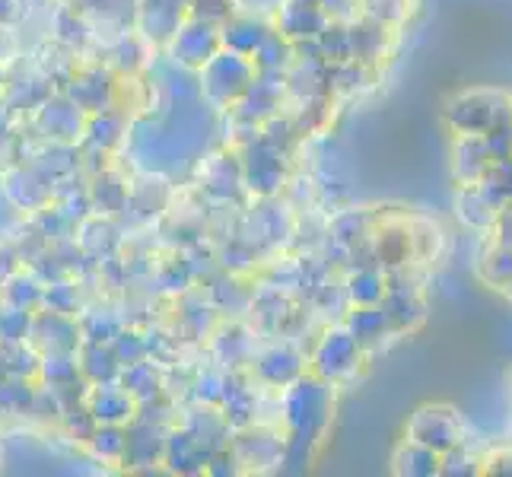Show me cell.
Returning a JSON list of instances; mask_svg holds the SVG:
<instances>
[{
  "mask_svg": "<svg viewBox=\"0 0 512 477\" xmlns=\"http://www.w3.org/2000/svg\"><path fill=\"white\" fill-rule=\"evenodd\" d=\"M201 93L214 105H229L239 102V96L249 90L252 80L258 77V70L252 58L236 55V51L220 48L214 58H210L201 70Z\"/></svg>",
  "mask_w": 512,
  "mask_h": 477,
  "instance_id": "cell-1",
  "label": "cell"
},
{
  "mask_svg": "<svg viewBox=\"0 0 512 477\" xmlns=\"http://www.w3.org/2000/svg\"><path fill=\"white\" fill-rule=\"evenodd\" d=\"M449 125L458 134H490L512 125V102L497 90H474L449 105Z\"/></svg>",
  "mask_w": 512,
  "mask_h": 477,
  "instance_id": "cell-2",
  "label": "cell"
},
{
  "mask_svg": "<svg viewBox=\"0 0 512 477\" xmlns=\"http://www.w3.org/2000/svg\"><path fill=\"white\" fill-rule=\"evenodd\" d=\"M220 45V29L214 23L204 20H188L175 29V35L169 39V55L175 64H182L188 70H201L210 58L217 55Z\"/></svg>",
  "mask_w": 512,
  "mask_h": 477,
  "instance_id": "cell-3",
  "label": "cell"
},
{
  "mask_svg": "<svg viewBox=\"0 0 512 477\" xmlns=\"http://www.w3.org/2000/svg\"><path fill=\"white\" fill-rule=\"evenodd\" d=\"M408 439L443 455L452 446H462V420L452 408H420L408 423Z\"/></svg>",
  "mask_w": 512,
  "mask_h": 477,
  "instance_id": "cell-4",
  "label": "cell"
},
{
  "mask_svg": "<svg viewBox=\"0 0 512 477\" xmlns=\"http://www.w3.org/2000/svg\"><path fill=\"white\" fill-rule=\"evenodd\" d=\"M357 363H360V344L347 328L328 331L319 344V350H315V373L328 382L344 379L347 373L357 369Z\"/></svg>",
  "mask_w": 512,
  "mask_h": 477,
  "instance_id": "cell-5",
  "label": "cell"
},
{
  "mask_svg": "<svg viewBox=\"0 0 512 477\" xmlns=\"http://www.w3.org/2000/svg\"><path fill=\"white\" fill-rule=\"evenodd\" d=\"M86 115L74 99H48L39 115H35V125L48 140H58V144H70L86 131Z\"/></svg>",
  "mask_w": 512,
  "mask_h": 477,
  "instance_id": "cell-6",
  "label": "cell"
},
{
  "mask_svg": "<svg viewBox=\"0 0 512 477\" xmlns=\"http://www.w3.org/2000/svg\"><path fill=\"white\" fill-rule=\"evenodd\" d=\"M328 26V13L322 10L319 0H287L280 7V20H277V32L287 35L290 42L299 39H319Z\"/></svg>",
  "mask_w": 512,
  "mask_h": 477,
  "instance_id": "cell-7",
  "label": "cell"
},
{
  "mask_svg": "<svg viewBox=\"0 0 512 477\" xmlns=\"http://www.w3.org/2000/svg\"><path fill=\"white\" fill-rule=\"evenodd\" d=\"M86 411L93 414L96 423H115V427H121V423L134 420L137 401H134V395L128 392L125 385H118V382H96L90 398H86Z\"/></svg>",
  "mask_w": 512,
  "mask_h": 477,
  "instance_id": "cell-8",
  "label": "cell"
},
{
  "mask_svg": "<svg viewBox=\"0 0 512 477\" xmlns=\"http://www.w3.org/2000/svg\"><path fill=\"white\" fill-rule=\"evenodd\" d=\"M67 99H74L86 115H96L112 109L115 102V83H109V77L102 70H86V74L74 77L67 90Z\"/></svg>",
  "mask_w": 512,
  "mask_h": 477,
  "instance_id": "cell-9",
  "label": "cell"
},
{
  "mask_svg": "<svg viewBox=\"0 0 512 477\" xmlns=\"http://www.w3.org/2000/svg\"><path fill=\"white\" fill-rule=\"evenodd\" d=\"M490 163H493V156L487 150L484 134H458V144H455V179L458 182L462 185L481 182Z\"/></svg>",
  "mask_w": 512,
  "mask_h": 477,
  "instance_id": "cell-10",
  "label": "cell"
},
{
  "mask_svg": "<svg viewBox=\"0 0 512 477\" xmlns=\"http://www.w3.org/2000/svg\"><path fill=\"white\" fill-rule=\"evenodd\" d=\"M245 182L258 185V191L271 194L280 182H284V172H280V153L271 144H258L249 150V163H245Z\"/></svg>",
  "mask_w": 512,
  "mask_h": 477,
  "instance_id": "cell-11",
  "label": "cell"
},
{
  "mask_svg": "<svg viewBox=\"0 0 512 477\" xmlns=\"http://www.w3.org/2000/svg\"><path fill=\"white\" fill-rule=\"evenodd\" d=\"M271 29H264L261 23L249 20V16H229V20L223 23L220 29V45L236 51V55H245L252 58L255 48L264 42V35H268Z\"/></svg>",
  "mask_w": 512,
  "mask_h": 477,
  "instance_id": "cell-12",
  "label": "cell"
},
{
  "mask_svg": "<svg viewBox=\"0 0 512 477\" xmlns=\"http://www.w3.org/2000/svg\"><path fill=\"white\" fill-rule=\"evenodd\" d=\"M500 207L487 198V191L474 182V185H462V194H458V220L471 229H490L493 220H497Z\"/></svg>",
  "mask_w": 512,
  "mask_h": 477,
  "instance_id": "cell-13",
  "label": "cell"
},
{
  "mask_svg": "<svg viewBox=\"0 0 512 477\" xmlns=\"http://www.w3.org/2000/svg\"><path fill=\"white\" fill-rule=\"evenodd\" d=\"M408 239H411V258L420 264H430L443 255L446 233H443V226L430 217H414L408 223Z\"/></svg>",
  "mask_w": 512,
  "mask_h": 477,
  "instance_id": "cell-14",
  "label": "cell"
},
{
  "mask_svg": "<svg viewBox=\"0 0 512 477\" xmlns=\"http://www.w3.org/2000/svg\"><path fill=\"white\" fill-rule=\"evenodd\" d=\"M252 64H255L258 74H284V70L293 64L290 39H287V35H280V32H268V35H264V42L255 48Z\"/></svg>",
  "mask_w": 512,
  "mask_h": 477,
  "instance_id": "cell-15",
  "label": "cell"
},
{
  "mask_svg": "<svg viewBox=\"0 0 512 477\" xmlns=\"http://www.w3.org/2000/svg\"><path fill=\"white\" fill-rule=\"evenodd\" d=\"M77 366H80V373L90 379L93 385L96 382H112L121 373V363L115 357V350L112 347H102V341H93L90 347H83Z\"/></svg>",
  "mask_w": 512,
  "mask_h": 477,
  "instance_id": "cell-16",
  "label": "cell"
},
{
  "mask_svg": "<svg viewBox=\"0 0 512 477\" xmlns=\"http://www.w3.org/2000/svg\"><path fill=\"white\" fill-rule=\"evenodd\" d=\"M385 290H388L385 274H379L376 268H360L347 280L344 296H347V303H353V306H379Z\"/></svg>",
  "mask_w": 512,
  "mask_h": 477,
  "instance_id": "cell-17",
  "label": "cell"
},
{
  "mask_svg": "<svg viewBox=\"0 0 512 477\" xmlns=\"http://www.w3.org/2000/svg\"><path fill=\"white\" fill-rule=\"evenodd\" d=\"M347 331L363 347V344H376L385 331H392V322H388L382 306H357L353 315L347 318Z\"/></svg>",
  "mask_w": 512,
  "mask_h": 477,
  "instance_id": "cell-18",
  "label": "cell"
},
{
  "mask_svg": "<svg viewBox=\"0 0 512 477\" xmlns=\"http://www.w3.org/2000/svg\"><path fill=\"white\" fill-rule=\"evenodd\" d=\"M376 258L385 268H401L411 258V239H408V223L401 226H382L376 233Z\"/></svg>",
  "mask_w": 512,
  "mask_h": 477,
  "instance_id": "cell-19",
  "label": "cell"
},
{
  "mask_svg": "<svg viewBox=\"0 0 512 477\" xmlns=\"http://www.w3.org/2000/svg\"><path fill=\"white\" fill-rule=\"evenodd\" d=\"M299 373H303V363H299V357L290 350L277 347L258 360V376L268 385H290Z\"/></svg>",
  "mask_w": 512,
  "mask_h": 477,
  "instance_id": "cell-20",
  "label": "cell"
},
{
  "mask_svg": "<svg viewBox=\"0 0 512 477\" xmlns=\"http://www.w3.org/2000/svg\"><path fill=\"white\" fill-rule=\"evenodd\" d=\"M395 471L398 474H411V477H423V474H439V452L427 449L408 439L398 452H395Z\"/></svg>",
  "mask_w": 512,
  "mask_h": 477,
  "instance_id": "cell-21",
  "label": "cell"
},
{
  "mask_svg": "<svg viewBox=\"0 0 512 477\" xmlns=\"http://www.w3.org/2000/svg\"><path fill=\"white\" fill-rule=\"evenodd\" d=\"M385 48V26L369 20L366 26H353L350 29V58L353 61H376Z\"/></svg>",
  "mask_w": 512,
  "mask_h": 477,
  "instance_id": "cell-22",
  "label": "cell"
},
{
  "mask_svg": "<svg viewBox=\"0 0 512 477\" xmlns=\"http://www.w3.org/2000/svg\"><path fill=\"white\" fill-rule=\"evenodd\" d=\"M121 385H125L128 392L134 395V401H150V398H156V392H160V376H156L153 363L140 360V363L125 366V373H121Z\"/></svg>",
  "mask_w": 512,
  "mask_h": 477,
  "instance_id": "cell-23",
  "label": "cell"
},
{
  "mask_svg": "<svg viewBox=\"0 0 512 477\" xmlns=\"http://www.w3.org/2000/svg\"><path fill=\"white\" fill-rule=\"evenodd\" d=\"M121 131H125V121H121V115L112 112V109L96 112V115L86 118V134H90V140L99 150L115 147L121 140Z\"/></svg>",
  "mask_w": 512,
  "mask_h": 477,
  "instance_id": "cell-24",
  "label": "cell"
},
{
  "mask_svg": "<svg viewBox=\"0 0 512 477\" xmlns=\"http://www.w3.org/2000/svg\"><path fill=\"white\" fill-rule=\"evenodd\" d=\"M90 443L96 449L99 458H109V462H121L128 452V430L115 427V423H99V427L93 430Z\"/></svg>",
  "mask_w": 512,
  "mask_h": 477,
  "instance_id": "cell-25",
  "label": "cell"
},
{
  "mask_svg": "<svg viewBox=\"0 0 512 477\" xmlns=\"http://www.w3.org/2000/svg\"><path fill=\"white\" fill-rule=\"evenodd\" d=\"M481 280L497 290H506L509 280H512V249H506V245H497L493 242V252L484 258V264L478 268Z\"/></svg>",
  "mask_w": 512,
  "mask_h": 477,
  "instance_id": "cell-26",
  "label": "cell"
},
{
  "mask_svg": "<svg viewBox=\"0 0 512 477\" xmlns=\"http://www.w3.org/2000/svg\"><path fill=\"white\" fill-rule=\"evenodd\" d=\"M26 334H29V312L7 303L4 309H0V341H4V344H20Z\"/></svg>",
  "mask_w": 512,
  "mask_h": 477,
  "instance_id": "cell-27",
  "label": "cell"
},
{
  "mask_svg": "<svg viewBox=\"0 0 512 477\" xmlns=\"http://www.w3.org/2000/svg\"><path fill=\"white\" fill-rule=\"evenodd\" d=\"M185 7L191 13V20H204V23H226L233 16V0H185Z\"/></svg>",
  "mask_w": 512,
  "mask_h": 477,
  "instance_id": "cell-28",
  "label": "cell"
},
{
  "mask_svg": "<svg viewBox=\"0 0 512 477\" xmlns=\"http://www.w3.org/2000/svg\"><path fill=\"white\" fill-rule=\"evenodd\" d=\"M404 7H408V0H363L366 20L382 23V26L398 23L404 16Z\"/></svg>",
  "mask_w": 512,
  "mask_h": 477,
  "instance_id": "cell-29",
  "label": "cell"
},
{
  "mask_svg": "<svg viewBox=\"0 0 512 477\" xmlns=\"http://www.w3.org/2000/svg\"><path fill=\"white\" fill-rule=\"evenodd\" d=\"M112 350L121 366H131V363H140L147 357V344L137 338V334H115L112 338Z\"/></svg>",
  "mask_w": 512,
  "mask_h": 477,
  "instance_id": "cell-30",
  "label": "cell"
},
{
  "mask_svg": "<svg viewBox=\"0 0 512 477\" xmlns=\"http://www.w3.org/2000/svg\"><path fill=\"white\" fill-rule=\"evenodd\" d=\"M42 303L51 306V312H64V315H74L77 309V290H70V284H55L42 293Z\"/></svg>",
  "mask_w": 512,
  "mask_h": 477,
  "instance_id": "cell-31",
  "label": "cell"
},
{
  "mask_svg": "<svg viewBox=\"0 0 512 477\" xmlns=\"http://www.w3.org/2000/svg\"><path fill=\"white\" fill-rule=\"evenodd\" d=\"M16 16H20V10H16V0H0V26L13 23Z\"/></svg>",
  "mask_w": 512,
  "mask_h": 477,
  "instance_id": "cell-32",
  "label": "cell"
},
{
  "mask_svg": "<svg viewBox=\"0 0 512 477\" xmlns=\"http://www.w3.org/2000/svg\"><path fill=\"white\" fill-rule=\"evenodd\" d=\"M7 26H0V61H4V55H7V32H4Z\"/></svg>",
  "mask_w": 512,
  "mask_h": 477,
  "instance_id": "cell-33",
  "label": "cell"
},
{
  "mask_svg": "<svg viewBox=\"0 0 512 477\" xmlns=\"http://www.w3.org/2000/svg\"><path fill=\"white\" fill-rule=\"evenodd\" d=\"M0 93H4V74H0Z\"/></svg>",
  "mask_w": 512,
  "mask_h": 477,
  "instance_id": "cell-34",
  "label": "cell"
},
{
  "mask_svg": "<svg viewBox=\"0 0 512 477\" xmlns=\"http://www.w3.org/2000/svg\"><path fill=\"white\" fill-rule=\"evenodd\" d=\"M506 293H509V299H512V280H509V287H506Z\"/></svg>",
  "mask_w": 512,
  "mask_h": 477,
  "instance_id": "cell-35",
  "label": "cell"
}]
</instances>
